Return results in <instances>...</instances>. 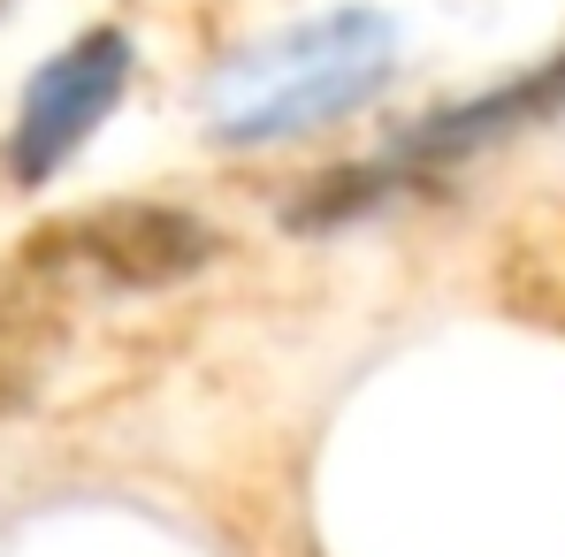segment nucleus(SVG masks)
Here are the masks:
<instances>
[{"label":"nucleus","instance_id":"20e7f679","mask_svg":"<svg viewBox=\"0 0 565 557\" xmlns=\"http://www.w3.org/2000/svg\"><path fill=\"white\" fill-rule=\"evenodd\" d=\"M551 115H565V39L543 62L512 69L504 85H481V93L451 99V107H428L413 130L390 138V161L420 184V176H444V169H459V161H481V153H497V146L543 130Z\"/></svg>","mask_w":565,"mask_h":557},{"label":"nucleus","instance_id":"f03ea898","mask_svg":"<svg viewBox=\"0 0 565 557\" xmlns=\"http://www.w3.org/2000/svg\"><path fill=\"white\" fill-rule=\"evenodd\" d=\"M130 69H138V39L122 31V23H93V31H77L62 54H46L39 69H31V85L15 99V122H8V176L23 191L54 184L85 146H93V130L122 107L130 93Z\"/></svg>","mask_w":565,"mask_h":557},{"label":"nucleus","instance_id":"423d86ee","mask_svg":"<svg viewBox=\"0 0 565 557\" xmlns=\"http://www.w3.org/2000/svg\"><path fill=\"white\" fill-rule=\"evenodd\" d=\"M0 8H8V0H0Z\"/></svg>","mask_w":565,"mask_h":557},{"label":"nucleus","instance_id":"7ed1b4c3","mask_svg":"<svg viewBox=\"0 0 565 557\" xmlns=\"http://www.w3.org/2000/svg\"><path fill=\"white\" fill-rule=\"evenodd\" d=\"M62 268H85L107 290H169V282L199 276L214 260V229L191 206H161V199H107L93 214L46 229L39 245Z\"/></svg>","mask_w":565,"mask_h":557},{"label":"nucleus","instance_id":"f257e3e1","mask_svg":"<svg viewBox=\"0 0 565 557\" xmlns=\"http://www.w3.org/2000/svg\"><path fill=\"white\" fill-rule=\"evenodd\" d=\"M397 77V15L382 8H321L268 39L237 46L214 77V138L230 153L313 138L360 115Z\"/></svg>","mask_w":565,"mask_h":557},{"label":"nucleus","instance_id":"39448f33","mask_svg":"<svg viewBox=\"0 0 565 557\" xmlns=\"http://www.w3.org/2000/svg\"><path fill=\"white\" fill-rule=\"evenodd\" d=\"M413 184L390 153L382 161H352V169H329V176H313V184L298 191L290 206H282V222L290 229H344V222H360V214H375L390 206L397 191Z\"/></svg>","mask_w":565,"mask_h":557}]
</instances>
